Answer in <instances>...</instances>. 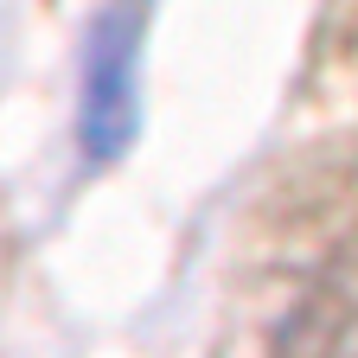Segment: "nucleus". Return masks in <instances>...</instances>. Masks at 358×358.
Returning <instances> with one entry per match:
<instances>
[{"label":"nucleus","mask_w":358,"mask_h":358,"mask_svg":"<svg viewBox=\"0 0 358 358\" xmlns=\"http://www.w3.org/2000/svg\"><path fill=\"white\" fill-rule=\"evenodd\" d=\"M275 358H358V268H333L294 307Z\"/></svg>","instance_id":"2"},{"label":"nucleus","mask_w":358,"mask_h":358,"mask_svg":"<svg viewBox=\"0 0 358 358\" xmlns=\"http://www.w3.org/2000/svg\"><path fill=\"white\" fill-rule=\"evenodd\" d=\"M141 122V0H115L96 20L83 64V154L115 160Z\"/></svg>","instance_id":"1"}]
</instances>
